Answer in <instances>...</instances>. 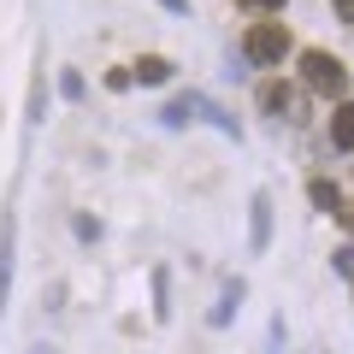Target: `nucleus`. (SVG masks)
Masks as SVG:
<instances>
[{"instance_id":"f257e3e1","label":"nucleus","mask_w":354,"mask_h":354,"mask_svg":"<svg viewBox=\"0 0 354 354\" xmlns=\"http://www.w3.org/2000/svg\"><path fill=\"white\" fill-rule=\"evenodd\" d=\"M301 83L313 88V95H342V88H348V65H342L337 53H325V48H307L301 53Z\"/></svg>"},{"instance_id":"f03ea898","label":"nucleus","mask_w":354,"mask_h":354,"mask_svg":"<svg viewBox=\"0 0 354 354\" xmlns=\"http://www.w3.org/2000/svg\"><path fill=\"white\" fill-rule=\"evenodd\" d=\"M290 53V30L283 24H248L242 36V65H283Z\"/></svg>"},{"instance_id":"7ed1b4c3","label":"nucleus","mask_w":354,"mask_h":354,"mask_svg":"<svg viewBox=\"0 0 354 354\" xmlns=\"http://www.w3.org/2000/svg\"><path fill=\"white\" fill-rule=\"evenodd\" d=\"M260 106H266L272 118H290V124H301V88H290L283 77L260 83Z\"/></svg>"},{"instance_id":"20e7f679","label":"nucleus","mask_w":354,"mask_h":354,"mask_svg":"<svg viewBox=\"0 0 354 354\" xmlns=\"http://www.w3.org/2000/svg\"><path fill=\"white\" fill-rule=\"evenodd\" d=\"M248 248H254V254L272 248V195H266V189L248 201Z\"/></svg>"},{"instance_id":"39448f33","label":"nucleus","mask_w":354,"mask_h":354,"mask_svg":"<svg viewBox=\"0 0 354 354\" xmlns=\"http://www.w3.org/2000/svg\"><path fill=\"white\" fill-rule=\"evenodd\" d=\"M165 77H171V59H160V53H142V59L130 65V83H142V88H160Z\"/></svg>"},{"instance_id":"423d86ee","label":"nucleus","mask_w":354,"mask_h":354,"mask_svg":"<svg viewBox=\"0 0 354 354\" xmlns=\"http://www.w3.org/2000/svg\"><path fill=\"white\" fill-rule=\"evenodd\" d=\"M6 295H12V213L0 218V313H6Z\"/></svg>"},{"instance_id":"0eeeda50","label":"nucleus","mask_w":354,"mask_h":354,"mask_svg":"<svg viewBox=\"0 0 354 354\" xmlns=\"http://www.w3.org/2000/svg\"><path fill=\"white\" fill-rule=\"evenodd\" d=\"M330 148L354 153V101H337V113H330Z\"/></svg>"},{"instance_id":"6e6552de","label":"nucleus","mask_w":354,"mask_h":354,"mask_svg":"<svg viewBox=\"0 0 354 354\" xmlns=\"http://www.w3.org/2000/svg\"><path fill=\"white\" fill-rule=\"evenodd\" d=\"M242 295H248V283H242V278H230L225 290H218V307H213L207 319H213V325H230V319H236V307H242Z\"/></svg>"},{"instance_id":"1a4fd4ad","label":"nucleus","mask_w":354,"mask_h":354,"mask_svg":"<svg viewBox=\"0 0 354 354\" xmlns=\"http://www.w3.org/2000/svg\"><path fill=\"white\" fill-rule=\"evenodd\" d=\"M307 195H313V207H319V213L342 218V189H337V183H325V177H313V183H307Z\"/></svg>"},{"instance_id":"9d476101","label":"nucleus","mask_w":354,"mask_h":354,"mask_svg":"<svg viewBox=\"0 0 354 354\" xmlns=\"http://www.w3.org/2000/svg\"><path fill=\"white\" fill-rule=\"evenodd\" d=\"M59 88H65V101H83V77H77V71H65Z\"/></svg>"},{"instance_id":"9b49d317","label":"nucleus","mask_w":354,"mask_h":354,"mask_svg":"<svg viewBox=\"0 0 354 354\" xmlns=\"http://www.w3.org/2000/svg\"><path fill=\"white\" fill-rule=\"evenodd\" d=\"M337 272H342V278H354V242H348V248H337Z\"/></svg>"},{"instance_id":"f8f14e48","label":"nucleus","mask_w":354,"mask_h":354,"mask_svg":"<svg viewBox=\"0 0 354 354\" xmlns=\"http://www.w3.org/2000/svg\"><path fill=\"white\" fill-rule=\"evenodd\" d=\"M236 6H248V12H283V0H236Z\"/></svg>"},{"instance_id":"ddd939ff","label":"nucleus","mask_w":354,"mask_h":354,"mask_svg":"<svg viewBox=\"0 0 354 354\" xmlns=\"http://www.w3.org/2000/svg\"><path fill=\"white\" fill-rule=\"evenodd\" d=\"M330 6H337V18H342V24H354V0H330Z\"/></svg>"},{"instance_id":"4468645a","label":"nucleus","mask_w":354,"mask_h":354,"mask_svg":"<svg viewBox=\"0 0 354 354\" xmlns=\"http://www.w3.org/2000/svg\"><path fill=\"white\" fill-rule=\"evenodd\" d=\"M160 6H165V12H177V18L189 12V0H160Z\"/></svg>"},{"instance_id":"2eb2a0df","label":"nucleus","mask_w":354,"mask_h":354,"mask_svg":"<svg viewBox=\"0 0 354 354\" xmlns=\"http://www.w3.org/2000/svg\"><path fill=\"white\" fill-rule=\"evenodd\" d=\"M342 225H348V230H354V207H348V213H342Z\"/></svg>"}]
</instances>
